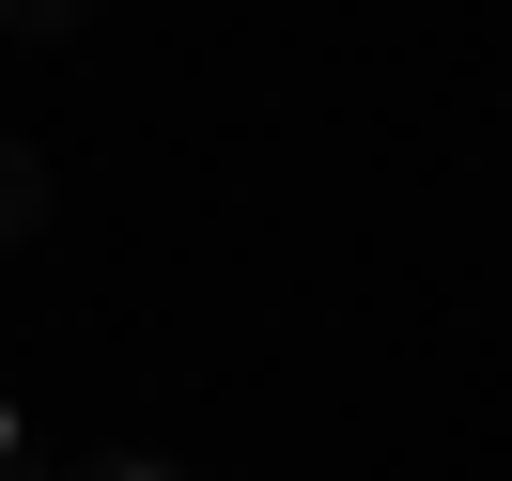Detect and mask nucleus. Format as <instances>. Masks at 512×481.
<instances>
[{"mask_svg":"<svg viewBox=\"0 0 512 481\" xmlns=\"http://www.w3.org/2000/svg\"><path fill=\"white\" fill-rule=\"evenodd\" d=\"M47 202H63V187H47V156H32V140H0V249H32Z\"/></svg>","mask_w":512,"mask_h":481,"instance_id":"nucleus-1","label":"nucleus"},{"mask_svg":"<svg viewBox=\"0 0 512 481\" xmlns=\"http://www.w3.org/2000/svg\"><path fill=\"white\" fill-rule=\"evenodd\" d=\"M0 32H16V47H78V32H94V0H0Z\"/></svg>","mask_w":512,"mask_h":481,"instance_id":"nucleus-2","label":"nucleus"},{"mask_svg":"<svg viewBox=\"0 0 512 481\" xmlns=\"http://www.w3.org/2000/svg\"><path fill=\"white\" fill-rule=\"evenodd\" d=\"M0 481H47V435H32V404L0 388Z\"/></svg>","mask_w":512,"mask_h":481,"instance_id":"nucleus-3","label":"nucleus"},{"mask_svg":"<svg viewBox=\"0 0 512 481\" xmlns=\"http://www.w3.org/2000/svg\"><path fill=\"white\" fill-rule=\"evenodd\" d=\"M78 481H187V466H156V450H109V466H78Z\"/></svg>","mask_w":512,"mask_h":481,"instance_id":"nucleus-4","label":"nucleus"}]
</instances>
